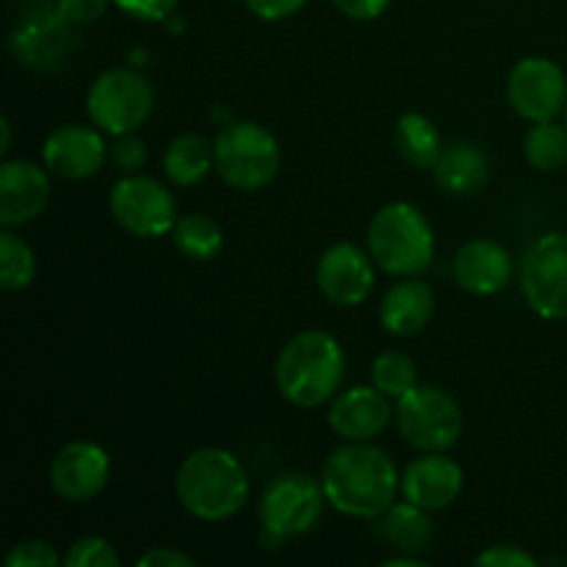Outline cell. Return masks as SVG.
<instances>
[{"label":"cell","mask_w":567,"mask_h":567,"mask_svg":"<svg viewBox=\"0 0 567 567\" xmlns=\"http://www.w3.org/2000/svg\"><path fill=\"white\" fill-rule=\"evenodd\" d=\"M526 161L540 172L563 169L567 164V127L557 125L554 120L537 122L524 142Z\"/></svg>","instance_id":"484cf974"},{"label":"cell","mask_w":567,"mask_h":567,"mask_svg":"<svg viewBox=\"0 0 567 567\" xmlns=\"http://www.w3.org/2000/svg\"><path fill=\"white\" fill-rule=\"evenodd\" d=\"M324 485L302 471L275 476L260 496V526L269 543H282L313 529L324 509Z\"/></svg>","instance_id":"8992f818"},{"label":"cell","mask_w":567,"mask_h":567,"mask_svg":"<svg viewBox=\"0 0 567 567\" xmlns=\"http://www.w3.org/2000/svg\"><path fill=\"white\" fill-rule=\"evenodd\" d=\"M385 567H424L419 557H393V559H385L382 563Z\"/></svg>","instance_id":"74e56055"},{"label":"cell","mask_w":567,"mask_h":567,"mask_svg":"<svg viewBox=\"0 0 567 567\" xmlns=\"http://www.w3.org/2000/svg\"><path fill=\"white\" fill-rule=\"evenodd\" d=\"M155 109V92L144 75L133 70H105L86 94V111L100 131L111 136L136 133Z\"/></svg>","instance_id":"52a82bcc"},{"label":"cell","mask_w":567,"mask_h":567,"mask_svg":"<svg viewBox=\"0 0 567 567\" xmlns=\"http://www.w3.org/2000/svg\"><path fill=\"white\" fill-rule=\"evenodd\" d=\"M316 282L332 305L354 308L374 288V258L354 244H332L316 266Z\"/></svg>","instance_id":"5bb4252c"},{"label":"cell","mask_w":567,"mask_h":567,"mask_svg":"<svg viewBox=\"0 0 567 567\" xmlns=\"http://www.w3.org/2000/svg\"><path fill=\"white\" fill-rule=\"evenodd\" d=\"M0 131H3V144H0V153L6 155L11 150V125H9V120L0 122Z\"/></svg>","instance_id":"f35d334b"},{"label":"cell","mask_w":567,"mask_h":567,"mask_svg":"<svg viewBox=\"0 0 567 567\" xmlns=\"http://www.w3.org/2000/svg\"><path fill=\"white\" fill-rule=\"evenodd\" d=\"M172 241L186 258L210 260L225 247V233L210 216L188 214L177 219L175 230H172Z\"/></svg>","instance_id":"d4e9b609"},{"label":"cell","mask_w":567,"mask_h":567,"mask_svg":"<svg viewBox=\"0 0 567 567\" xmlns=\"http://www.w3.org/2000/svg\"><path fill=\"white\" fill-rule=\"evenodd\" d=\"M365 238L374 264L393 277L421 275L435 258L430 221L410 203H391L377 210Z\"/></svg>","instance_id":"277c9868"},{"label":"cell","mask_w":567,"mask_h":567,"mask_svg":"<svg viewBox=\"0 0 567 567\" xmlns=\"http://www.w3.org/2000/svg\"><path fill=\"white\" fill-rule=\"evenodd\" d=\"M61 563V557L55 554V548L50 543L42 540H25L17 543L9 554H6L3 565L6 567H55Z\"/></svg>","instance_id":"f546056e"},{"label":"cell","mask_w":567,"mask_h":567,"mask_svg":"<svg viewBox=\"0 0 567 567\" xmlns=\"http://www.w3.org/2000/svg\"><path fill=\"white\" fill-rule=\"evenodd\" d=\"M321 485L327 502L338 513L352 518H380L396 502L399 474L382 449L371 443H349L330 454Z\"/></svg>","instance_id":"6da1fadb"},{"label":"cell","mask_w":567,"mask_h":567,"mask_svg":"<svg viewBox=\"0 0 567 567\" xmlns=\"http://www.w3.org/2000/svg\"><path fill=\"white\" fill-rule=\"evenodd\" d=\"M480 567H535V557L518 546H493L476 557Z\"/></svg>","instance_id":"1f68e13d"},{"label":"cell","mask_w":567,"mask_h":567,"mask_svg":"<svg viewBox=\"0 0 567 567\" xmlns=\"http://www.w3.org/2000/svg\"><path fill=\"white\" fill-rule=\"evenodd\" d=\"M371 382L385 396L402 399L404 393L419 385V369H415V363L404 352H382L371 363Z\"/></svg>","instance_id":"83f0119b"},{"label":"cell","mask_w":567,"mask_h":567,"mask_svg":"<svg viewBox=\"0 0 567 567\" xmlns=\"http://www.w3.org/2000/svg\"><path fill=\"white\" fill-rule=\"evenodd\" d=\"M78 22H72L59 3H39L17 20L11 50L17 61L31 70H59L75 50Z\"/></svg>","instance_id":"9c48e42d"},{"label":"cell","mask_w":567,"mask_h":567,"mask_svg":"<svg viewBox=\"0 0 567 567\" xmlns=\"http://www.w3.org/2000/svg\"><path fill=\"white\" fill-rule=\"evenodd\" d=\"M332 6L352 20H377L385 14L391 0H332Z\"/></svg>","instance_id":"d590c367"},{"label":"cell","mask_w":567,"mask_h":567,"mask_svg":"<svg viewBox=\"0 0 567 567\" xmlns=\"http://www.w3.org/2000/svg\"><path fill=\"white\" fill-rule=\"evenodd\" d=\"M66 567H120V554L103 537H81L64 557Z\"/></svg>","instance_id":"f1b7e54d"},{"label":"cell","mask_w":567,"mask_h":567,"mask_svg":"<svg viewBox=\"0 0 567 567\" xmlns=\"http://www.w3.org/2000/svg\"><path fill=\"white\" fill-rule=\"evenodd\" d=\"M33 275H37V260L31 247L17 233H11V227H6L0 236V286L6 291H22L31 286Z\"/></svg>","instance_id":"4316f807"},{"label":"cell","mask_w":567,"mask_h":567,"mask_svg":"<svg viewBox=\"0 0 567 567\" xmlns=\"http://www.w3.org/2000/svg\"><path fill=\"white\" fill-rule=\"evenodd\" d=\"M435 313V293L424 280H402L385 293L380 305V321L391 336H419Z\"/></svg>","instance_id":"ffe728a7"},{"label":"cell","mask_w":567,"mask_h":567,"mask_svg":"<svg viewBox=\"0 0 567 567\" xmlns=\"http://www.w3.org/2000/svg\"><path fill=\"white\" fill-rule=\"evenodd\" d=\"M377 535L402 554H421L430 548L435 526H432L426 509L415 507V504H393L382 513L380 524H377Z\"/></svg>","instance_id":"7402d4cb"},{"label":"cell","mask_w":567,"mask_h":567,"mask_svg":"<svg viewBox=\"0 0 567 567\" xmlns=\"http://www.w3.org/2000/svg\"><path fill=\"white\" fill-rule=\"evenodd\" d=\"M111 476V460L103 446L92 441H72L53 457L50 485L55 496L70 504L92 502L103 493Z\"/></svg>","instance_id":"4fadbf2b"},{"label":"cell","mask_w":567,"mask_h":567,"mask_svg":"<svg viewBox=\"0 0 567 567\" xmlns=\"http://www.w3.org/2000/svg\"><path fill=\"white\" fill-rule=\"evenodd\" d=\"M216 172L238 192H258L280 169L277 138L258 122H233L214 142Z\"/></svg>","instance_id":"5b68a950"},{"label":"cell","mask_w":567,"mask_h":567,"mask_svg":"<svg viewBox=\"0 0 567 567\" xmlns=\"http://www.w3.org/2000/svg\"><path fill=\"white\" fill-rule=\"evenodd\" d=\"M343 369H347V358L330 332H299L282 347L277 358V391L297 408H319L336 396Z\"/></svg>","instance_id":"3957f363"},{"label":"cell","mask_w":567,"mask_h":567,"mask_svg":"<svg viewBox=\"0 0 567 567\" xmlns=\"http://www.w3.org/2000/svg\"><path fill=\"white\" fill-rule=\"evenodd\" d=\"M177 498L183 509L199 520H227L249 498V482L244 465L225 449H197L177 468Z\"/></svg>","instance_id":"7a4b0ae2"},{"label":"cell","mask_w":567,"mask_h":567,"mask_svg":"<svg viewBox=\"0 0 567 567\" xmlns=\"http://www.w3.org/2000/svg\"><path fill=\"white\" fill-rule=\"evenodd\" d=\"M463 468L443 452H426L413 460L402 474V493L410 504L426 509H446L463 493Z\"/></svg>","instance_id":"2e32d148"},{"label":"cell","mask_w":567,"mask_h":567,"mask_svg":"<svg viewBox=\"0 0 567 567\" xmlns=\"http://www.w3.org/2000/svg\"><path fill=\"white\" fill-rule=\"evenodd\" d=\"M111 214L127 233L142 238L166 236L177 225L175 199L147 175H127L111 188Z\"/></svg>","instance_id":"8fae6325"},{"label":"cell","mask_w":567,"mask_h":567,"mask_svg":"<svg viewBox=\"0 0 567 567\" xmlns=\"http://www.w3.org/2000/svg\"><path fill=\"white\" fill-rule=\"evenodd\" d=\"M44 164L64 181H83L103 169L105 142L97 131L83 125H61L42 147Z\"/></svg>","instance_id":"9a60e30c"},{"label":"cell","mask_w":567,"mask_h":567,"mask_svg":"<svg viewBox=\"0 0 567 567\" xmlns=\"http://www.w3.org/2000/svg\"><path fill=\"white\" fill-rule=\"evenodd\" d=\"M396 150L408 164L419 169H435L443 155L441 133L426 116L404 114L396 122Z\"/></svg>","instance_id":"cb8c5ba5"},{"label":"cell","mask_w":567,"mask_h":567,"mask_svg":"<svg viewBox=\"0 0 567 567\" xmlns=\"http://www.w3.org/2000/svg\"><path fill=\"white\" fill-rule=\"evenodd\" d=\"M210 166H216L214 144L197 133L177 136L164 153V172L175 186H197L199 181H205Z\"/></svg>","instance_id":"603a6c76"},{"label":"cell","mask_w":567,"mask_h":567,"mask_svg":"<svg viewBox=\"0 0 567 567\" xmlns=\"http://www.w3.org/2000/svg\"><path fill=\"white\" fill-rule=\"evenodd\" d=\"M138 567H194V559L175 548H153L138 559Z\"/></svg>","instance_id":"8d00e7d4"},{"label":"cell","mask_w":567,"mask_h":567,"mask_svg":"<svg viewBox=\"0 0 567 567\" xmlns=\"http://www.w3.org/2000/svg\"><path fill=\"white\" fill-rule=\"evenodd\" d=\"M50 181L31 161H6L0 166V225H28L44 210Z\"/></svg>","instance_id":"e0dca14e"},{"label":"cell","mask_w":567,"mask_h":567,"mask_svg":"<svg viewBox=\"0 0 567 567\" xmlns=\"http://www.w3.org/2000/svg\"><path fill=\"white\" fill-rule=\"evenodd\" d=\"M399 432L419 452H446L463 435V413L446 391L415 385L399 399Z\"/></svg>","instance_id":"ba28073f"},{"label":"cell","mask_w":567,"mask_h":567,"mask_svg":"<svg viewBox=\"0 0 567 567\" xmlns=\"http://www.w3.org/2000/svg\"><path fill=\"white\" fill-rule=\"evenodd\" d=\"M520 288L543 319H567V233H546L520 260Z\"/></svg>","instance_id":"30bf717a"},{"label":"cell","mask_w":567,"mask_h":567,"mask_svg":"<svg viewBox=\"0 0 567 567\" xmlns=\"http://www.w3.org/2000/svg\"><path fill=\"white\" fill-rule=\"evenodd\" d=\"M111 158L120 169L136 172L147 164V150H144L142 138H136L133 133H125V136L116 138L114 150H111Z\"/></svg>","instance_id":"4dcf8cb0"},{"label":"cell","mask_w":567,"mask_h":567,"mask_svg":"<svg viewBox=\"0 0 567 567\" xmlns=\"http://www.w3.org/2000/svg\"><path fill=\"white\" fill-rule=\"evenodd\" d=\"M507 94L513 109L529 122L554 120L567 105L565 72L551 59L532 55L509 72Z\"/></svg>","instance_id":"7c38bea8"},{"label":"cell","mask_w":567,"mask_h":567,"mask_svg":"<svg viewBox=\"0 0 567 567\" xmlns=\"http://www.w3.org/2000/svg\"><path fill=\"white\" fill-rule=\"evenodd\" d=\"M565 120H567V105H565Z\"/></svg>","instance_id":"ab89813d"},{"label":"cell","mask_w":567,"mask_h":567,"mask_svg":"<svg viewBox=\"0 0 567 567\" xmlns=\"http://www.w3.org/2000/svg\"><path fill=\"white\" fill-rule=\"evenodd\" d=\"M509 275H513L509 252L491 238H474L460 247L454 258V280L463 291L476 293V297L502 291L509 282Z\"/></svg>","instance_id":"d6986e66"},{"label":"cell","mask_w":567,"mask_h":567,"mask_svg":"<svg viewBox=\"0 0 567 567\" xmlns=\"http://www.w3.org/2000/svg\"><path fill=\"white\" fill-rule=\"evenodd\" d=\"M125 14L136 17V20H166L175 11L177 0H114Z\"/></svg>","instance_id":"d6a6232c"},{"label":"cell","mask_w":567,"mask_h":567,"mask_svg":"<svg viewBox=\"0 0 567 567\" xmlns=\"http://www.w3.org/2000/svg\"><path fill=\"white\" fill-rule=\"evenodd\" d=\"M55 3L78 25L100 20L105 14V9H109V0H55Z\"/></svg>","instance_id":"e575fe53"},{"label":"cell","mask_w":567,"mask_h":567,"mask_svg":"<svg viewBox=\"0 0 567 567\" xmlns=\"http://www.w3.org/2000/svg\"><path fill=\"white\" fill-rule=\"evenodd\" d=\"M327 421L343 441L369 443L385 432L388 421H391V404L380 388H349L332 399Z\"/></svg>","instance_id":"ac0fdd59"},{"label":"cell","mask_w":567,"mask_h":567,"mask_svg":"<svg viewBox=\"0 0 567 567\" xmlns=\"http://www.w3.org/2000/svg\"><path fill=\"white\" fill-rule=\"evenodd\" d=\"M249 6L252 14H258L260 20H286V17L297 14L299 9H305L308 0H244Z\"/></svg>","instance_id":"836d02e7"},{"label":"cell","mask_w":567,"mask_h":567,"mask_svg":"<svg viewBox=\"0 0 567 567\" xmlns=\"http://www.w3.org/2000/svg\"><path fill=\"white\" fill-rule=\"evenodd\" d=\"M435 181L449 194H474L491 175V161L476 144H452L435 164Z\"/></svg>","instance_id":"44dd1931"}]
</instances>
